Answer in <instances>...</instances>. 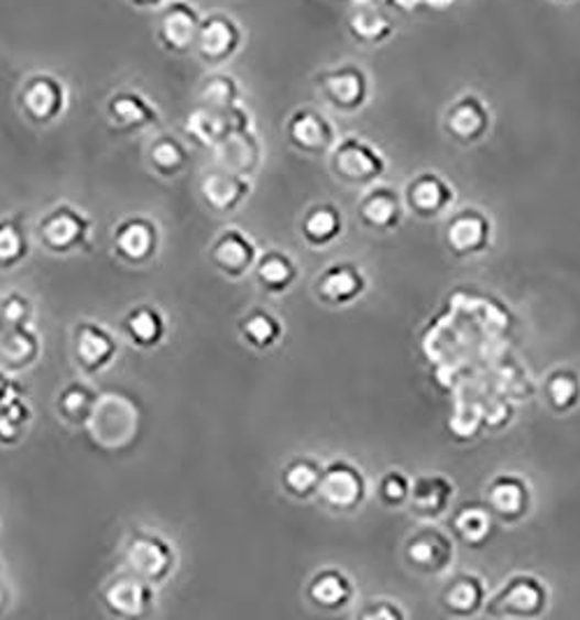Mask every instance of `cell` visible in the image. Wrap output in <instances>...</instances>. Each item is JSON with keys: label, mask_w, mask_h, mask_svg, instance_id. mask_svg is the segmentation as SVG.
<instances>
[{"label": "cell", "mask_w": 580, "mask_h": 620, "mask_svg": "<svg viewBox=\"0 0 580 620\" xmlns=\"http://www.w3.org/2000/svg\"><path fill=\"white\" fill-rule=\"evenodd\" d=\"M450 496H453V488L441 479H423L414 490L416 507L423 514H437V511L446 507Z\"/></svg>", "instance_id": "cell-38"}, {"label": "cell", "mask_w": 580, "mask_h": 620, "mask_svg": "<svg viewBox=\"0 0 580 620\" xmlns=\"http://www.w3.org/2000/svg\"><path fill=\"white\" fill-rule=\"evenodd\" d=\"M548 395L557 410H567L578 400V381L573 374H555L548 383Z\"/></svg>", "instance_id": "cell-41"}, {"label": "cell", "mask_w": 580, "mask_h": 620, "mask_svg": "<svg viewBox=\"0 0 580 620\" xmlns=\"http://www.w3.org/2000/svg\"><path fill=\"white\" fill-rule=\"evenodd\" d=\"M364 291V276L355 265H330L316 280V293L328 305H349Z\"/></svg>", "instance_id": "cell-19"}, {"label": "cell", "mask_w": 580, "mask_h": 620, "mask_svg": "<svg viewBox=\"0 0 580 620\" xmlns=\"http://www.w3.org/2000/svg\"><path fill=\"white\" fill-rule=\"evenodd\" d=\"M37 235L47 251L73 253L89 247L91 221L84 217V211L70 205H58L42 217L37 224Z\"/></svg>", "instance_id": "cell-6"}, {"label": "cell", "mask_w": 580, "mask_h": 620, "mask_svg": "<svg viewBox=\"0 0 580 620\" xmlns=\"http://www.w3.org/2000/svg\"><path fill=\"white\" fill-rule=\"evenodd\" d=\"M149 165L154 167V173L161 177H177L188 165V149L182 140L172 135H158L149 144L146 152Z\"/></svg>", "instance_id": "cell-23"}, {"label": "cell", "mask_w": 580, "mask_h": 620, "mask_svg": "<svg viewBox=\"0 0 580 620\" xmlns=\"http://www.w3.org/2000/svg\"><path fill=\"white\" fill-rule=\"evenodd\" d=\"M286 138L297 152L320 156L337 144L335 123L314 107H299L286 121Z\"/></svg>", "instance_id": "cell-9"}, {"label": "cell", "mask_w": 580, "mask_h": 620, "mask_svg": "<svg viewBox=\"0 0 580 620\" xmlns=\"http://www.w3.org/2000/svg\"><path fill=\"white\" fill-rule=\"evenodd\" d=\"M490 502L502 516H518L527 504V490L518 479L502 477L490 488Z\"/></svg>", "instance_id": "cell-35"}, {"label": "cell", "mask_w": 580, "mask_h": 620, "mask_svg": "<svg viewBox=\"0 0 580 620\" xmlns=\"http://www.w3.org/2000/svg\"><path fill=\"white\" fill-rule=\"evenodd\" d=\"M209 259L219 272L238 280V276H244L251 268H255L261 253H258L255 242L247 232H242L240 228H226L217 242L211 244Z\"/></svg>", "instance_id": "cell-12"}, {"label": "cell", "mask_w": 580, "mask_h": 620, "mask_svg": "<svg viewBox=\"0 0 580 620\" xmlns=\"http://www.w3.org/2000/svg\"><path fill=\"white\" fill-rule=\"evenodd\" d=\"M347 29L358 45H385L395 35V21L379 8H358L351 12Z\"/></svg>", "instance_id": "cell-20"}, {"label": "cell", "mask_w": 580, "mask_h": 620, "mask_svg": "<svg viewBox=\"0 0 580 620\" xmlns=\"http://www.w3.org/2000/svg\"><path fill=\"white\" fill-rule=\"evenodd\" d=\"M332 170L349 184H370L385 173V159L362 138H343L332 149Z\"/></svg>", "instance_id": "cell-7"}, {"label": "cell", "mask_w": 580, "mask_h": 620, "mask_svg": "<svg viewBox=\"0 0 580 620\" xmlns=\"http://www.w3.org/2000/svg\"><path fill=\"white\" fill-rule=\"evenodd\" d=\"M107 117L123 133H140L161 123V112L140 91H117L107 100Z\"/></svg>", "instance_id": "cell-16"}, {"label": "cell", "mask_w": 580, "mask_h": 620, "mask_svg": "<svg viewBox=\"0 0 580 620\" xmlns=\"http://www.w3.org/2000/svg\"><path fill=\"white\" fill-rule=\"evenodd\" d=\"M483 588L477 579H460L448 590V607H453L458 613H469L481 605Z\"/></svg>", "instance_id": "cell-40"}, {"label": "cell", "mask_w": 580, "mask_h": 620, "mask_svg": "<svg viewBox=\"0 0 580 620\" xmlns=\"http://www.w3.org/2000/svg\"><path fill=\"white\" fill-rule=\"evenodd\" d=\"M552 3H562V6H571L576 0H552Z\"/></svg>", "instance_id": "cell-47"}, {"label": "cell", "mask_w": 580, "mask_h": 620, "mask_svg": "<svg viewBox=\"0 0 580 620\" xmlns=\"http://www.w3.org/2000/svg\"><path fill=\"white\" fill-rule=\"evenodd\" d=\"M492 115L488 102L477 94H464L450 102L444 117L446 133L460 144H474L490 131Z\"/></svg>", "instance_id": "cell-11"}, {"label": "cell", "mask_w": 580, "mask_h": 620, "mask_svg": "<svg viewBox=\"0 0 580 620\" xmlns=\"http://www.w3.org/2000/svg\"><path fill=\"white\" fill-rule=\"evenodd\" d=\"M360 217L370 228L391 230L400 221V200L389 188H376L360 203Z\"/></svg>", "instance_id": "cell-28"}, {"label": "cell", "mask_w": 580, "mask_h": 620, "mask_svg": "<svg viewBox=\"0 0 580 620\" xmlns=\"http://www.w3.org/2000/svg\"><path fill=\"white\" fill-rule=\"evenodd\" d=\"M19 107L35 126H50L68 110V87L54 73H33L19 89Z\"/></svg>", "instance_id": "cell-2"}, {"label": "cell", "mask_w": 580, "mask_h": 620, "mask_svg": "<svg viewBox=\"0 0 580 620\" xmlns=\"http://www.w3.org/2000/svg\"><path fill=\"white\" fill-rule=\"evenodd\" d=\"M31 423L29 404L19 395L12 398L8 404L0 407V444H17L24 437L26 425Z\"/></svg>", "instance_id": "cell-37"}, {"label": "cell", "mask_w": 580, "mask_h": 620, "mask_svg": "<svg viewBox=\"0 0 580 620\" xmlns=\"http://www.w3.org/2000/svg\"><path fill=\"white\" fill-rule=\"evenodd\" d=\"M314 81L324 100L343 115L362 110L372 96L370 75L355 63H341V66L320 70Z\"/></svg>", "instance_id": "cell-1"}, {"label": "cell", "mask_w": 580, "mask_h": 620, "mask_svg": "<svg viewBox=\"0 0 580 620\" xmlns=\"http://www.w3.org/2000/svg\"><path fill=\"white\" fill-rule=\"evenodd\" d=\"M0 312H3V318L8 320V326L29 324L31 301L21 293H10L8 297H3V303H0Z\"/></svg>", "instance_id": "cell-42"}, {"label": "cell", "mask_w": 580, "mask_h": 620, "mask_svg": "<svg viewBox=\"0 0 580 620\" xmlns=\"http://www.w3.org/2000/svg\"><path fill=\"white\" fill-rule=\"evenodd\" d=\"M0 353L14 368L31 366L40 353V339L29 324L8 326V333L0 339Z\"/></svg>", "instance_id": "cell-31"}, {"label": "cell", "mask_w": 580, "mask_h": 620, "mask_svg": "<svg viewBox=\"0 0 580 620\" xmlns=\"http://www.w3.org/2000/svg\"><path fill=\"white\" fill-rule=\"evenodd\" d=\"M409 558L420 565V567H433L435 558H437V544L435 540H416L409 546Z\"/></svg>", "instance_id": "cell-44"}, {"label": "cell", "mask_w": 580, "mask_h": 620, "mask_svg": "<svg viewBox=\"0 0 580 620\" xmlns=\"http://www.w3.org/2000/svg\"><path fill=\"white\" fill-rule=\"evenodd\" d=\"M29 255L26 232L14 219H0V270H12Z\"/></svg>", "instance_id": "cell-34"}, {"label": "cell", "mask_w": 580, "mask_h": 620, "mask_svg": "<svg viewBox=\"0 0 580 620\" xmlns=\"http://www.w3.org/2000/svg\"><path fill=\"white\" fill-rule=\"evenodd\" d=\"M56 410L68 423L84 425L94 418V414L98 410V395L94 393L89 383H81V381L68 383V387L63 389L58 395Z\"/></svg>", "instance_id": "cell-25"}, {"label": "cell", "mask_w": 580, "mask_h": 620, "mask_svg": "<svg viewBox=\"0 0 580 620\" xmlns=\"http://www.w3.org/2000/svg\"><path fill=\"white\" fill-rule=\"evenodd\" d=\"M12 398H17V387L3 372H0V407L8 404Z\"/></svg>", "instance_id": "cell-45"}, {"label": "cell", "mask_w": 580, "mask_h": 620, "mask_svg": "<svg viewBox=\"0 0 580 620\" xmlns=\"http://www.w3.org/2000/svg\"><path fill=\"white\" fill-rule=\"evenodd\" d=\"M409 205L420 214H437L450 200H453V191L437 175H420L409 184Z\"/></svg>", "instance_id": "cell-27"}, {"label": "cell", "mask_w": 580, "mask_h": 620, "mask_svg": "<svg viewBox=\"0 0 580 620\" xmlns=\"http://www.w3.org/2000/svg\"><path fill=\"white\" fill-rule=\"evenodd\" d=\"M244 45V29L240 21L226 12H211L203 17V24L196 40V54L205 66L219 68L232 61Z\"/></svg>", "instance_id": "cell-3"}, {"label": "cell", "mask_w": 580, "mask_h": 620, "mask_svg": "<svg viewBox=\"0 0 580 620\" xmlns=\"http://www.w3.org/2000/svg\"><path fill=\"white\" fill-rule=\"evenodd\" d=\"M253 270H255L258 282H261L263 289L270 291V293H284L297 280L295 261L291 259L288 253L276 251V249L261 253V259H258Z\"/></svg>", "instance_id": "cell-22"}, {"label": "cell", "mask_w": 580, "mask_h": 620, "mask_svg": "<svg viewBox=\"0 0 580 620\" xmlns=\"http://www.w3.org/2000/svg\"><path fill=\"white\" fill-rule=\"evenodd\" d=\"M119 353V341L114 335L94 320H84L75 330V356L84 372L96 374L110 368Z\"/></svg>", "instance_id": "cell-13"}, {"label": "cell", "mask_w": 580, "mask_h": 620, "mask_svg": "<svg viewBox=\"0 0 580 620\" xmlns=\"http://www.w3.org/2000/svg\"><path fill=\"white\" fill-rule=\"evenodd\" d=\"M200 24L203 14L190 0H169L156 21L158 45L172 56H186L196 50Z\"/></svg>", "instance_id": "cell-4"}, {"label": "cell", "mask_w": 580, "mask_h": 620, "mask_svg": "<svg viewBox=\"0 0 580 620\" xmlns=\"http://www.w3.org/2000/svg\"><path fill=\"white\" fill-rule=\"evenodd\" d=\"M381 496L389 504H397L409 496V481H406V477L400 472H391L381 483Z\"/></svg>", "instance_id": "cell-43"}, {"label": "cell", "mask_w": 580, "mask_h": 620, "mask_svg": "<svg viewBox=\"0 0 580 620\" xmlns=\"http://www.w3.org/2000/svg\"><path fill=\"white\" fill-rule=\"evenodd\" d=\"M114 249L123 261L144 265L158 251V226L146 217H131L117 226Z\"/></svg>", "instance_id": "cell-15"}, {"label": "cell", "mask_w": 580, "mask_h": 620, "mask_svg": "<svg viewBox=\"0 0 580 620\" xmlns=\"http://www.w3.org/2000/svg\"><path fill=\"white\" fill-rule=\"evenodd\" d=\"M320 477H324V467L314 458H295L282 469V486L288 496L307 500L318 493Z\"/></svg>", "instance_id": "cell-26"}, {"label": "cell", "mask_w": 580, "mask_h": 620, "mask_svg": "<svg viewBox=\"0 0 580 620\" xmlns=\"http://www.w3.org/2000/svg\"><path fill=\"white\" fill-rule=\"evenodd\" d=\"M546 600L544 588L534 579H515L502 595V605L518 613H534Z\"/></svg>", "instance_id": "cell-36"}, {"label": "cell", "mask_w": 580, "mask_h": 620, "mask_svg": "<svg viewBox=\"0 0 580 620\" xmlns=\"http://www.w3.org/2000/svg\"><path fill=\"white\" fill-rule=\"evenodd\" d=\"M214 154H217L219 167L230 170V173L251 175L253 170L261 165L263 149L251 128H244V131H234L226 135L217 146H214Z\"/></svg>", "instance_id": "cell-18"}, {"label": "cell", "mask_w": 580, "mask_h": 620, "mask_svg": "<svg viewBox=\"0 0 580 620\" xmlns=\"http://www.w3.org/2000/svg\"><path fill=\"white\" fill-rule=\"evenodd\" d=\"M244 128H251V117L242 105H234L226 112L200 105L184 121L186 135L196 144L207 149H214L226 135L234 131H244Z\"/></svg>", "instance_id": "cell-8"}, {"label": "cell", "mask_w": 580, "mask_h": 620, "mask_svg": "<svg viewBox=\"0 0 580 620\" xmlns=\"http://www.w3.org/2000/svg\"><path fill=\"white\" fill-rule=\"evenodd\" d=\"M125 563L133 574L142 576L149 584H163L167 576L175 572V546L161 534L152 532H135L125 544Z\"/></svg>", "instance_id": "cell-5"}, {"label": "cell", "mask_w": 580, "mask_h": 620, "mask_svg": "<svg viewBox=\"0 0 580 620\" xmlns=\"http://www.w3.org/2000/svg\"><path fill=\"white\" fill-rule=\"evenodd\" d=\"M456 527L462 534V540H467L469 544H481L490 534L492 523L483 509L471 507L460 511V516L456 519Z\"/></svg>", "instance_id": "cell-39"}, {"label": "cell", "mask_w": 580, "mask_h": 620, "mask_svg": "<svg viewBox=\"0 0 580 620\" xmlns=\"http://www.w3.org/2000/svg\"><path fill=\"white\" fill-rule=\"evenodd\" d=\"M242 89L240 81L230 75H211L203 81L200 87V105L211 107V110H230V107L240 105Z\"/></svg>", "instance_id": "cell-33"}, {"label": "cell", "mask_w": 580, "mask_h": 620, "mask_svg": "<svg viewBox=\"0 0 580 620\" xmlns=\"http://www.w3.org/2000/svg\"><path fill=\"white\" fill-rule=\"evenodd\" d=\"M316 496L335 511H351L368 496V483L358 467L347 460H337L324 467Z\"/></svg>", "instance_id": "cell-10"}, {"label": "cell", "mask_w": 580, "mask_h": 620, "mask_svg": "<svg viewBox=\"0 0 580 620\" xmlns=\"http://www.w3.org/2000/svg\"><path fill=\"white\" fill-rule=\"evenodd\" d=\"M448 242L458 253L481 251L488 242V221L477 211H464L448 226Z\"/></svg>", "instance_id": "cell-30"}, {"label": "cell", "mask_w": 580, "mask_h": 620, "mask_svg": "<svg viewBox=\"0 0 580 620\" xmlns=\"http://www.w3.org/2000/svg\"><path fill=\"white\" fill-rule=\"evenodd\" d=\"M102 600L114 616L140 618L156 602L154 584L144 581L138 574H125L105 588Z\"/></svg>", "instance_id": "cell-14"}, {"label": "cell", "mask_w": 580, "mask_h": 620, "mask_svg": "<svg viewBox=\"0 0 580 620\" xmlns=\"http://www.w3.org/2000/svg\"><path fill=\"white\" fill-rule=\"evenodd\" d=\"M128 3L138 10H161L169 0H128Z\"/></svg>", "instance_id": "cell-46"}, {"label": "cell", "mask_w": 580, "mask_h": 620, "mask_svg": "<svg viewBox=\"0 0 580 620\" xmlns=\"http://www.w3.org/2000/svg\"><path fill=\"white\" fill-rule=\"evenodd\" d=\"M123 328L135 347L154 349L167 335V320L156 307L140 305L128 312V316L123 320Z\"/></svg>", "instance_id": "cell-21"}, {"label": "cell", "mask_w": 580, "mask_h": 620, "mask_svg": "<svg viewBox=\"0 0 580 620\" xmlns=\"http://www.w3.org/2000/svg\"><path fill=\"white\" fill-rule=\"evenodd\" d=\"M200 194L211 209L232 211L249 198L251 180H249V175L230 173V170L219 167L203 177Z\"/></svg>", "instance_id": "cell-17"}, {"label": "cell", "mask_w": 580, "mask_h": 620, "mask_svg": "<svg viewBox=\"0 0 580 620\" xmlns=\"http://www.w3.org/2000/svg\"><path fill=\"white\" fill-rule=\"evenodd\" d=\"M242 337L255 349H272L284 337V324L265 309H255L242 320Z\"/></svg>", "instance_id": "cell-32"}, {"label": "cell", "mask_w": 580, "mask_h": 620, "mask_svg": "<svg viewBox=\"0 0 580 620\" xmlns=\"http://www.w3.org/2000/svg\"><path fill=\"white\" fill-rule=\"evenodd\" d=\"M307 595L320 609H339L351 600V581L337 569H324L311 579Z\"/></svg>", "instance_id": "cell-24"}, {"label": "cell", "mask_w": 580, "mask_h": 620, "mask_svg": "<svg viewBox=\"0 0 580 620\" xmlns=\"http://www.w3.org/2000/svg\"><path fill=\"white\" fill-rule=\"evenodd\" d=\"M303 235L311 247H326L341 235V214L332 205H318L303 219Z\"/></svg>", "instance_id": "cell-29"}]
</instances>
